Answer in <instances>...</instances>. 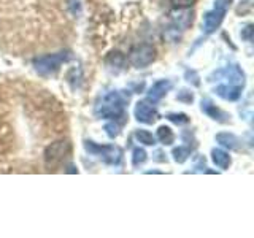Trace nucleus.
Segmentation results:
<instances>
[{"mask_svg":"<svg viewBox=\"0 0 254 238\" xmlns=\"http://www.w3.org/2000/svg\"><path fill=\"white\" fill-rule=\"evenodd\" d=\"M216 76H219V84L214 87V92L219 95L221 99L234 102L238 100L242 95V89L245 87L246 78L243 70L238 65H229L224 70H219Z\"/></svg>","mask_w":254,"mask_h":238,"instance_id":"obj_1","label":"nucleus"},{"mask_svg":"<svg viewBox=\"0 0 254 238\" xmlns=\"http://www.w3.org/2000/svg\"><path fill=\"white\" fill-rule=\"evenodd\" d=\"M127 103H129V92L110 91L95 105L94 113L99 119H113V121L123 119L124 121Z\"/></svg>","mask_w":254,"mask_h":238,"instance_id":"obj_2","label":"nucleus"},{"mask_svg":"<svg viewBox=\"0 0 254 238\" xmlns=\"http://www.w3.org/2000/svg\"><path fill=\"white\" fill-rule=\"evenodd\" d=\"M84 149L91 156L100 159L102 162H105L108 165H119L123 159V149L115 145H97L91 140L84 141Z\"/></svg>","mask_w":254,"mask_h":238,"instance_id":"obj_3","label":"nucleus"},{"mask_svg":"<svg viewBox=\"0 0 254 238\" xmlns=\"http://www.w3.org/2000/svg\"><path fill=\"white\" fill-rule=\"evenodd\" d=\"M232 2L234 0H214L213 10L205 13V18H203V32L205 34H213L214 30L219 29L221 22L224 21V16L230 8V5H232Z\"/></svg>","mask_w":254,"mask_h":238,"instance_id":"obj_4","label":"nucleus"},{"mask_svg":"<svg viewBox=\"0 0 254 238\" xmlns=\"http://www.w3.org/2000/svg\"><path fill=\"white\" fill-rule=\"evenodd\" d=\"M70 58L68 53H58V54H48L42 56V58H37L34 60V68L38 75L42 76H50L54 75L56 71L61 68L64 62H67Z\"/></svg>","mask_w":254,"mask_h":238,"instance_id":"obj_5","label":"nucleus"},{"mask_svg":"<svg viewBox=\"0 0 254 238\" xmlns=\"http://www.w3.org/2000/svg\"><path fill=\"white\" fill-rule=\"evenodd\" d=\"M156 59V48L149 43H141L133 46L129 53V62L135 68H145L154 62Z\"/></svg>","mask_w":254,"mask_h":238,"instance_id":"obj_6","label":"nucleus"},{"mask_svg":"<svg viewBox=\"0 0 254 238\" xmlns=\"http://www.w3.org/2000/svg\"><path fill=\"white\" fill-rule=\"evenodd\" d=\"M70 153V143L68 141H56L51 143L45 151V161L48 165H58L61 164L65 156Z\"/></svg>","mask_w":254,"mask_h":238,"instance_id":"obj_7","label":"nucleus"},{"mask_svg":"<svg viewBox=\"0 0 254 238\" xmlns=\"http://www.w3.org/2000/svg\"><path fill=\"white\" fill-rule=\"evenodd\" d=\"M133 113H135V119L143 124H153L159 116L157 110L149 102H138L135 105Z\"/></svg>","mask_w":254,"mask_h":238,"instance_id":"obj_8","label":"nucleus"},{"mask_svg":"<svg viewBox=\"0 0 254 238\" xmlns=\"http://www.w3.org/2000/svg\"><path fill=\"white\" fill-rule=\"evenodd\" d=\"M172 86L173 84H172V81H169V79H161V81H156L148 91V102L149 103L161 102L167 95V92L172 89Z\"/></svg>","mask_w":254,"mask_h":238,"instance_id":"obj_9","label":"nucleus"},{"mask_svg":"<svg viewBox=\"0 0 254 238\" xmlns=\"http://www.w3.org/2000/svg\"><path fill=\"white\" fill-rule=\"evenodd\" d=\"M202 111L203 113L208 116V118H211V119H214V121H219V122H226L227 121V118H230L229 115H226L224 111L222 110H219L214 103L211 102V100H208V99H205V100H202Z\"/></svg>","mask_w":254,"mask_h":238,"instance_id":"obj_10","label":"nucleus"},{"mask_svg":"<svg viewBox=\"0 0 254 238\" xmlns=\"http://www.w3.org/2000/svg\"><path fill=\"white\" fill-rule=\"evenodd\" d=\"M211 159H213L214 165L221 170H227L230 164H232V159H230L229 153H226L224 149H219V148H214L211 151Z\"/></svg>","mask_w":254,"mask_h":238,"instance_id":"obj_11","label":"nucleus"},{"mask_svg":"<svg viewBox=\"0 0 254 238\" xmlns=\"http://www.w3.org/2000/svg\"><path fill=\"white\" fill-rule=\"evenodd\" d=\"M216 141L219 143L221 146L229 148V149H240V140H238L234 133H229V132H222L216 135Z\"/></svg>","mask_w":254,"mask_h":238,"instance_id":"obj_12","label":"nucleus"},{"mask_svg":"<svg viewBox=\"0 0 254 238\" xmlns=\"http://www.w3.org/2000/svg\"><path fill=\"white\" fill-rule=\"evenodd\" d=\"M124 63H126V58L119 51L110 53V56L107 58V65H108V68L121 70L124 67Z\"/></svg>","mask_w":254,"mask_h":238,"instance_id":"obj_13","label":"nucleus"},{"mask_svg":"<svg viewBox=\"0 0 254 238\" xmlns=\"http://www.w3.org/2000/svg\"><path fill=\"white\" fill-rule=\"evenodd\" d=\"M157 140L161 141L162 145H165V146L172 145V143L175 141V135H173L170 127H165V125L159 127V129H157Z\"/></svg>","mask_w":254,"mask_h":238,"instance_id":"obj_14","label":"nucleus"},{"mask_svg":"<svg viewBox=\"0 0 254 238\" xmlns=\"http://www.w3.org/2000/svg\"><path fill=\"white\" fill-rule=\"evenodd\" d=\"M190 153H192V148H189V146H178V148H175L172 151V156L175 159V162L183 164V162L188 161V157L190 156Z\"/></svg>","mask_w":254,"mask_h":238,"instance_id":"obj_15","label":"nucleus"},{"mask_svg":"<svg viewBox=\"0 0 254 238\" xmlns=\"http://www.w3.org/2000/svg\"><path fill=\"white\" fill-rule=\"evenodd\" d=\"M135 138H137L140 143H143V145H146V146H154L156 145V138H154V135L145 130V129H138L137 132H135Z\"/></svg>","mask_w":254,"mask_h":238,"instance_id":"obj_16","label":"nucleus"},{"mask_svg":"<svg viewBox=\"0 0 254 238\" xmlns=\"http://www.w3.org/2000/svg\"><path fill=\"white\" fill-rule=\"evenodd\" d=\"M148 159L146 151L143 148H135L133 149V154H132V165L133 167H140L141 164H145Z\"/></svg>","mask_w":254,"mask_h":238,"instance_id":"obj_17","label":"nucleus"},{"mask_svg":"<svg viewBox=\"0 0 254 238\" xmlns=\"http://www.w3.org/2000/svg\"><path fill=\"white\" fill-rule=\"evenodd\" d=\"M167 119L175 124H178V125H183V124H188L189 122V118L185 115V113H172L167 116Z\"/></svg>","mask_w":254,"mask_h":238,"instance_id":"obj_18","label":"nucleus"},{"mask_svg":"<svg viewBox=\"0 0 254 238\" xmlns=\"http://www.w3.org/2000/svg\"><path fill=\"white\" fill-rule=\"evenodd\" d=\"M105 130H107V135L110 138H115L119 135V130H121V124H118V122H108L105 125Z\"/></svg>","mask_w":254,"mask_h":238,"instance_id":"obj_19","label":"nucleus"},{"mask_svg":"<svg viewBox=\"0 0 254 238\" xmlns=\"http://www.w3.org/2000/svg\"><path fill=\"white\" fill-rule=\"evenodd\" d=\"M197 0H170V3L178 8V10H186V8H190L195 5Z\"/></svg>","mask_w":254,"mask_h":238,"instance_id":"obj_20","label":"nucleus"},{"mask_svg":"<svg viewBox=\"0 0 254 238\" xmlns=\"http://www.w3.org/2000/svg\"><path fill=\"white\" fill-rule=\"evenodd\" d=\"M177 99L180 100V102H185V103H190L194 100V95L190 94V92H188V91H181L178 95H177Z\"/></svg>","mask_w":254,"mask_h":238,"instance_id":"obj_21","label":"nucleus"},{"mask_svg":"<svg viewBox=\"0 0 254 238\" xmlns=\"http://www.w3.org/2000/svg\"><path fill=\"white\" fill-rule=\"evenodd\" d=\"M242 37L246 40V42H251L253 40V26H246V29L242 32Z\"/></svg>","mask_w":254,"mask_h":238,"instance_id":"obj_22","label":"nucleus"},{"mask_svg":"<svg viewBox=\"0 0 254 238\" xmlns=\"http://www.w3.org/2000/svg\"><path fill=\"white\" fill-rule=\"evenodd\" d=\"M156 154H157V156H161L162 153H161V151H157ZM156 161H161V162H164V159H162V157H156Z\"/></svg>","mask_w":254,"mask_h":238,"instance_id":"obj_23","label":"nucleus"}]
</instances>
